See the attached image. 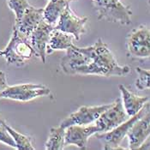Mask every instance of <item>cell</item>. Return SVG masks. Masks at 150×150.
I'll use <instances>...</instances> for the list:
<instances>
[{
    "label": "cell",
    "mask_w": 150,
    "mask_h": 150,
    "mask_svg": "<svg viewBox=\"0 0 150 150\" xmlns=\"http://www.w3.org/2000/svg\"><path fill=\"white\" fill-rule=\"evenodd\" d=\"M88 55V64L81 75H96L102 76H125L130 72L128 65L118 64L113 53L101 39L93 46L85 47Z\"/></svg>",
    "instance_id": "1"
},
{
    "label": "cell",
    "mask_w": 150,
    "mask_h": 150,
    "mask_svg": "<svg viewBox=\"0 0 150 150\" xmlns=\"http://www.w3.org/2000/svg\"><path fill=\"white\" fill-rule=\"evenodd\" d=\"M35 56V52L28 39L20 35L13 27L12 36L6 47L0 51V57L5 59L8 64L18 67L23 66L25 62Z\"/></svg>",
    "instance_id": "2"
},
{
    "label": "cell",
    "mask_w": 150,
    "mask_h": 150,
    "mask_svg": "<svg viewBox=\"0 0 150 150\" xmlns=\"http://www.w3.org/2000/svg\"><path fill=\"white\" fill-rule=\"evenodd\" d=\"M99 20L129 25L132 11L120 0H93Z\"/></svg>",
    "instance_id": "3"
},
{
    "label": "cell",
    "mask_w": 150,
    "mask_h": 150,
    "mask_svg": "<svg viewBox=\"0 0 150 150\" xmlns=\"http://www.w3.org/2000/svg\"><path fill=\"white\" fill-rule=\"evenodd\" d=\"M149 110L150 104L147 102L137 114L129 117V118H128L126 121H125L124 123H122L121 125L110 131L96 133L95 137L103 143L104 149H125L124 148L120 147L122 141L125 137H127L128 132L130 128L132 127V125Z\"/></svg>",
    "instance_id": "4"
},
{
    "label": "cell",
    "mask_w": 150,
    "mask_h": 150,
    "mask_svg": "<svg viewBox=\"0 0 150 150\" xmlns=\"http://www.w3.org/2000/svg\"><path fill=\"white\" fill-rule=\"evenodd\" d=\"M128 55L138 59L150 58V28L141 25L126 36Z\"/></svg>",
    "instance_id": "5"
},
{
    "label": "cell",
    "mask_w": 150,
    "mask_h": 150,
    "mask_svg": "<svg viewBox=\"0 0 150 150\" xmlns=\"http://www.w3.org/2000/svg\"><path fill=\"white\" fill-rule=\"evenodd\" d=\"M51 93L50 88L42 84L25 83L8 88L1 93L0 99H8L17 101H29L41 96H47Z\"/></svg>",
    "instance_id": "6"
},
{
    "label": "cell",
    "mask_w": 150,
    "mask_h": 150,
    "mask_svg": "<svg viewBox=\"0 0 150 150\" xmlns=\"http://www.w3.org/2000/svg\"><path fill=\"white\" fill-rule=\"evenodd\" d=\"M123 102L120 99H117L111 106L104 111L95 121V125L98 127L100 133L107 132L118 126L128 119Z\"/></svg>",
    "instance_id": "7"
},
{
    "label": "cell",
    "mask_w": 150,
    "mask_h": 150,
    "mask_svg": "<svg viewBox=\"0 0 150 150\" xmlns=\"http://www.w3.org/2000/svg\"><path fill=\"white\" fill-rule=\"evenodd\" d=\"M111 105L112 103L96 106H81L77 111L65 117L59 125L66 129L70 125H91L97 120L104 111L111 106Z\"/></svg>",
    "instance_id": "8"
},
{
    "label": "cell",
    "mask_w": 150,
    "mask_h": 150,
    "mask_svg": "<svg viewBox=\"0 0 150 150\" xmlns=\"http://www.w3.org/2000/svg\"><path fill=\"white\" fill-rule=\"evenodd\" d=\"M88 20V17L77 16L71 11L68 4L55 25V28L72 35L76 40H80L81 35L86 33L85 24Z\"/></svg>",
    "instance_id": "9"
},
{
    "label": "cell",
    "mask_w": 150,
    "mask_h": 150,
    "mask_svg": "<svg viewBox=\"0 0 150 150\" xmlns=\"http://www.w3.org/2000/svg\"><path fill=\"white\" fill-rule=\"evenodd\" d=\"M96 133H100V130L95 125H70L65 129L64 144L65 146L75 145L80 149H86L88 138Z\"/></svg>",
    "instance_id": "10"
},
{
    "label": "cell",
    "mask_w": 150,
    "mask_h": 150,
    "mask_svg": "<svg viewBox=\"0 0 150 150\" xmlns=\"http://www.w3.org/2000/svg\"><path fill=\"white\" fill-rule=\"evenodd\" d=\"M55 26L48 24L44 19L39 23L29 38V41L35 52V56L40 58L45 64L46 61V47L50 39L51 33Z\"/></svg>",
    "instance_id": "11"
},
{
    "label": "cell",
    "mask_w": 150,
    "mask_h": 150,
    "mask_svg": "<svg viewBox=\"0 0 150 150\" xmlns=\"http://www.w3.org/2000/svg\"><path fill=\"white\" fill-rule=\"evenodd\" d=\"M150 136V110L132 125L127 134L129 149H139Z\"/></svg>",
    "instance_id": "12"
},
{
    "label": "cell",
    "mask_w": 150,
    "mask_h": 150,
    "mask_svg": "<svg viewBox=\"0 0 150 150\" xmlns=\"http://www.w3.org/2000/svg\"><path fill=\"white\" fill-rule=\"evenodd\" d=\"M43 11L42 8H35L30 5L25 11L22 18L15 22L14 28L20 35L29 40L33 31L43 20Z\"/></svg>",
    "instance_id": "13"
},
{
    "label": "cell",
    "mask_w": 150,
    "mask_h": 150,
    "mask_svg": "<svg viewBox=\"0 0 150 150\" xmlns=\"http://www.w3.org/2000/svg\"><path fill=\"white\" fill-rule=\"evenodd\" d=\"M119 90L122 94V102L124 108L129 117L137 114L144 106V105L149 100V97L137 95L130 92L124 85H119Z\"/></svg>",
    "instance_id": "14"
},
{
    "label": "cell",
    "mask_w": 150,
    "mask_h": 150,
    "mask_svg": "<svg viewBox=\"0 0 150 150\" xmlns=\"http://www.w3.org/2000/svg\"><path fill=\"white\" fill-rule=\"evenodd\" d=\"M74 36L70 34L63 32L61 30L54 29L51 33L50 39L48 41V45L46 47V53L51 54L54 51H58V50H67L70 46H72L73 44V40Z\"/></svg>",
    "instance_id": "15"
},
{
    "label": "cell",
    "mask_w": 150,
    "mask_h": 150,
    "mask_svg": "<svg viewBox=\"0 0 150 150\" xmlns=\"http://www.w3.org/2000/svg\"><path fill=\"white\" fill-rule=\"evenodd\" d=\"M69 1L67 0H49L43 11V19L48 24L55 26Z\"/></svg>",
    "instance_id": "16"
},
{
    "label": "cell",
    "mask_w": 150,
    "mask_h": 150,
    "mask_svg": "<svg viewBox=\"0 0 150 150\" xmlns=\"http://www.w3.org/2000/svg\"><path fill=\"white\" fill-rule=\"evenodd\" d=\"M65 128L62 126L53 127L50 129V134L45 144L46 150H62L64 149Z\"/></svg>",
    "instance_id": "17"
},
{
    "label": "cell",
    "mask_w": 150,
    "mask_h": 150,
    "mask_svg": "<svg viewBox=\"0 0 150 150\" xmlns=\"http://www.w3.org/2000/svg\"><path fill=\"white\" fill-rule=\"evenodd\" d=\"M4 126L6 128V129L8 130V132L11 135L12 138L14 139L16 145V149L19 150H34L35 147L32 144L31 139L29 137L23 135L22 133H19L18 131H16V129H14L13 128L11 127L9 125H7L6 123L4 124Z\"/></svg>",
    "instance_id": "18"
},
{
    "label": "cell",
    "mask_w": 150,
    "mask_h": 150,
    "mask_svg": "<svg viewBox=\"0 0 150 150\" xmlns=\"http://www.w3.org/2000/svg\"><path fill=\"white\" fill-rule=\"evenodd\" d=\"M7 4L9 8L15 13V22L19 21L22 18L25 11L30 6L28 0H7Z\"/></svg>",
    "instance_id": "19"
},
{
    "label": "cell",
    "mask_w": 150,
    "mask_h": 150,
    "mask_svg": "<svg viewBox=\"0 0 150 150\" xmlns=\"http://www.w3.org/2000/svg\"><path fill=\"white\" fill-rule=\"evenodd\" d=\"M137 73L138 75L136 80V87L139 90L150 89V69H144L137 67Z\"/></svg>",
    "instance_id": "20"
},
{
    "label": "cell",
    "mask_w": 150,
    "mask_h": 150,
    "mask_svg": "<svg viewBox=\"0 0 150 150\" xmlns=\"http://www.w3.org/2000/svg\"><path fill=\"white\" fill-rule=\"evenodd\" d=\"M4 124L3 125H0V142L4 143V144L8 145L10 147H12L14 149H16V142H15L14 139L12 138L11 135L6 129V128L4 126Z\"/></svg>",
    "instance_id": "21"
},
{
    "label": "cell",
    "mask_w": 150,
    "mask_h": 150,
    "mask_svg": "<svg viewBox=\"0 0 150 150\" xmlns=\"http://www.w3.org/2000/svg\"><path fill=\"white\" fill-rule=\"evenodd\" d=\"M8 82L6 78V74L4 71H0V95L8 88Z\"/></svg>",
    "instance_id": "22"
},
{
    "label": "cell",
    "mask_w": 150,
    "mask_h": 150,
    "mask_svg": "<svg viewBox=\"0 0 150 150\" xmlns=\"http://www.w3.org/2000/svg\"><path fill=\"white\" fill-rule=\"evenodd\" d=\"M4 123H5V121H4V119H3V118L0 117V125H3Z\"/></svg>",
    "instance_id": "23"
},
{
    "label": "cell",
    "mask_w": 150,
    "mask_h": 150,
    "mask_svg": "<svg viewBox=\"0 0 150 150\" xmlns=\"http://www.w3.org/2000/svg\"><path fill=\"white\" fill-rule=\"evenodd\" d=\"M149 4H150V0H149Z\"/></svg>",
    "instance_id": "24"
},
{
    "label": "cell",
    "mask_w": 150,
    "mask_h": 150,
    "mask_svg": "<svg viewBox=\"0 0 150 150\" xmlns=\"http://www.w3.org/2000/svg\"><path fill=\"white\" fill-rule=\"evenodd\" d=\"M67 1H69V0H67Z\"/></svg>",
    "instance_id": "25"
}]
</instances>
